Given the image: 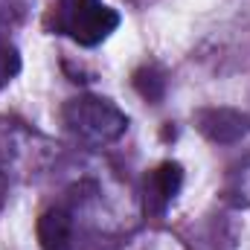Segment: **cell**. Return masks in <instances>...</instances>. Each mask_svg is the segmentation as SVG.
Wrapping results in <instances>:
<instances>
[{
    "label": "cell",
    "mask_w": 250,
    "mask_h": 250,
    "mask_svg": "<svg viewBox=\"0 0 250 250\" xmlns=\"http://www.w3.org/2000/svg\"><path fill=\"white\" fill-rule=\"evenodd\" d=\"M62 120L70 134L87 146H111L128 131V117L102 96H76L62 108Z\"/></svg>",
    "instance_id": "1"
},
{
    "label": "cell",
    "mask_w": 250,
    "mask_h": 250,
    "mask_svg": "<svg viewBox=\"0 0 250 250\" xmlns=\"http://www.w3.org/2000/svg\"><path fill=\"white\" fill-rule=\"evenodd\" d=\"M53 23L56 32L73 38L76 44L96 47L120 26V15L102 0H59Z\"/></svg>",
    "instance_id": "2"
},
{
    "label": "cell",
    "mask_w": 250,
    "mask_h": 250,
    "mask_svg": "<svg viewBox=\"0 0 250 250\" xmlns=\"http://www.w3.org/2000/svg\"><path fill=\"white\" fill-rule=\"evenodd\" d=\"M195 128L218 146H233L242 137H248L250 131V120L242 111L233 108H204L195 114Z\"/></svg>",
    "instance_id": "3"
},
{
    "label": "cell",
    "mask_w": 250,
    "mask_h": 250,
    "mask_svg": "<svg viewBox=\"0 0 250 250\" xmlns=\"http://www.w3.org/2000/svg\"><path fill=\"white\" fill-rule=\"evenodd\" d=\"M181 187H184V169H181V163H172V160L160 163L146 178V212L163 215L166 207L181 192Z\"/></svg>",
    "instance_id": "4"
},
{
    "label": "cell",
    "mask_w": 250,
    "mask_h": 250,
    "mask_svg": "<svg viewBox=\"0 0 250 250\" xmlns=\"http://www.w3.org/2000/svg\"><path fill=\"white\" fill-rule=\"evenodd\" d=\"M38 245L41 250H73V215L64 207H50L38 218Z\"/></svg>",
    "instance_id": "5"
},
{
    "label": "cell",
    "mask_w": 250,
    "mask_h": 250,
    "mask_svg": "<svg viewBox=\"0 0 250 250\" xmlns=\"http://www.w3.org/2000/svg\"><path fill=\"white\" fill-rule=\"evenodd\" d=\"M18 73H21V53L0 29V87H6Z\"/></svg>",
    "instance_id": "6"
},
{
    "label": "cell",
    "mask_w": 250,
    "mask_h": 250,
    "mask_svg": "<svg viewBox=\"0 0 250 250\" xmlns=\"http://www.w3.org/2000/svg\"><path fill=\"white\" fill-rule=\"evenodd\" d=\"M134 84H137V90L146 96V99H160L163 96V87H166V79L154 70V67H143L137 76H134Z\"/></svg>",
    "instance_id": "7"
},
{
    "label": "cell",
    "mask_w": 250,
    "mask_h": 250,
    "mask_svg": "<svg viewBox=\"0 0 250 250\" xmlns=\"http://www.w3.org/2000/svg\"><path fill=\"white\" fill-rule=\"evenodd\" d=\"M6 201V166H3V157H0V207Z\"/></svg>",
    "instance_id": "8"
},
{
    "label": "cell",
    "mask_w": 250,
    "mask_h": 250,
    "mask_svg": "<svg viewBox=\"0 0 250 250\" xmlns=\"http://www.w3.org/2000/svg\"><path fill=\"white\" fill-rule=\"evenodd\" d=\"M242 181H245V184H242V187H245V195H248V198H250V169H248V175H245Z\"/></svg>",
    "instance_id": "9"
}]
</instances>
